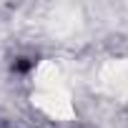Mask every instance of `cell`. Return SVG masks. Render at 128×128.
I'll return each mask as SVG.
<instances>
[{
  "label": "cell",
  "instance_id": "obj_1",
  "mask_svg": "<svg viewBox=\"0 0 128 128\" xmlns=\"http://www.w3.org/2000/svg\"><path fill=\"white\" fill-rule=\"evenodd\" d=\"M28 68H30V63H28V60H20L18 66H15V70H20V73H23V70H28Z\"/></svg>",
  "mask_w": 128,
  "mask_h": 128
}]
</instances>
